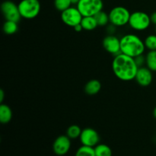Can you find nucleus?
Wrapping results in <instances>:
<instances>
[{
    "instance_id": "nucleus-8",
    "label": "nucleus",
    "mask_w": 156,
    "mask_h": 156,
    "mask_svg": "<svg viewBox=\"0 0 156 156\" xmlns=\"http://www.w3.org/2000/svg\"><path fill=\"white\" fill-rule=\"evenodd\" d=\"M1 10L5 21L18 22L21 20V16L18 9V5L14 2L9 0L3 2L1 5Z\"/></svg>"
},
{
    "instance_id": "nucleus-18",
    "label": "nucleus",
    "mask_w": 156,
    "mask_h": 156,
    "mask_svg": "<svg viewBox=\"0 0 156 156\" xmlns=\"http://www.w3.org/2000/svg\"><path fill=\"white\" fill-rule=\"evenodd\" d=\"M94 148L95 156H112V150L106 144H98Z\"/></svg>"
},
{
    "instance_id": "nucleus-27",
    "label": "nucleus",
    "mask_w": 156,
    "mask_h": 156,
    "mask_svg": "<svg viewBox=\"0 0 156 156\" xmlns=\"http://www.w3.org/2000/svg\"><path fill=\"white\" fill-rule=\"evenodd\" d=\"M73 28H74V30H76V31H77V32H80V31H82V30H83V28H82V24H77V25L75 26Z\"/></svg>"
},
{
    "instance_id": "nucleus-23",
    "label": "nucleus",
    "mask_w": 156,
    "mask_h": 156,
    "mask_svg": "<svg viewBox=\"0 0 156 156\" xmlns=\"http://www.w3.org/2000/svg\"><path fill=\"white\" fill-rule=\"evenodd\" d=\"M146 48L149 50H156V34H149L144 40Z\"/></svg>"
},
{
    "instance_id": "nucleus-2",
    "label": "nucleus",
    "mask_w": 156,
    "mask_h": 156,
    "mask_svg": "<svg viewBox=\"0 0 156 156\" xmlns=\"http://www.w3.org/2000/svg\"><path fill=\"white\" fill-rule=\"evenodd\" d=\"M144 41L135 34H126L120 38L121 53L135 58L143 55L146 50Z\"/></svg>"
},
{
    "instance_id": "nucleus-14",
    "label": "nucleus",
    "mask_w": 156,
    "mask_h": 156,
    "mask_svg": "<svg viewBox=\"0 0 156 156\" xmlns=\"http://www.w3.org/2000/svg\"><path fill=\"white\" fill-rule=\"evenodd\" d=\"M12 111L9 105L2 103L0 105V122L2 124H7L12 119Z\"/></svg>"
},
{
    "instance_id": "nucleus-29",
    "label": "nucleus",
    "mask_w": 156,
    "mask_h": 156,
    "mask_svg": "<svg viewBox=\"0 0 156 156\" xmlns=\"http://www.w3.org/2000/svg\"><path fill=\"white\" fill-rule=\"evenodd\" d=\"M79 1H80V0H71V2H72V4L73 5H78V3L79 2Z\"/></svg>"
},
{
    "instance_id": "nucleus-15",
    "label": "nucleus",
    "mask_w": 156,
    "mask_h": 156,
    "mask_svg": "<svg viewBox=\"0 0 156 156\" xmlns=\"http://www.w3.org/2000/svg\"><path fill=\"white\" fill-rule=\"evenodd\" d=\"M81 24H82L83 30H88V31L94 30L98 26L97 21L94 16L83 17L82 21H81Z\"/></svg>"
},
{
    "instance_id": "nucleus-26",
    "label": "nucleus",
    "mask_w": 156,
    "mask_h": 156,
    "mask_svg": "<svg viewBox=\"0 0 156 156\" xmlns=\"http://www.w3.org/2000/svg\"><path fill=\"white\" fill-rule=\"evenodd\" d=\"M150 18H151V21H152V24L156 25V12H153V13L150 15Z\"/></svg>"
},
{
    "instance_id": "nucleus-30",
    "label": "nucleus",
    "mask_w": 156,
    "mask_h": 156,
    "mask_svg": "<svg viewBox=\"0 0 156 156\" xmlns=\"http://www.w3.org/2000/svg\"><path fill=\"white\" fill-rule=\"evenodd\" d=\"M153 115H154V117H155V118L156 119V107H155V109H154V111H153Z\"/></svg>"
},
{
    "instance_id": "nucleus-11",
    "label": "nucleus",
    "mask_w": 156,
    "mask_h": 156,
    "mask_svg": "<svg viewBox=\"0 0 156 156\" xmlns=\"http://www.w3.org/2000/svg\"><path fill=\"white\" fill-rule=\"evenodd\" d=\"M105 50L114 56L121 53L120 51V39L115 35L108 34L102 41Z\"/></svg>"
},
{
    "instance_id": "nucleus-5",
    "label": "nucleus",
    "mask_w": 156,
    "mask_h": 156,
    "mask_svg": "<svg viewBox=\"0 0 156 156\" xmlns=\"http://www.w3.org/2000/svg\"><path fill=\"white\" fill-rule=\"evenodd\" d=\"M108 15L110 23L117 27H120L129 24L131 13L126 8L123 6H116L110 11Z\"/></svg>"
},
{
    "instance_id": "nucleus-25",
    "label": "nucleus",
    "mask_w": 156,
    "mask_h": 156,
    "mask_svg": "<svg viewBox=\"0 0 156 156\" xmlns=\"http://www.w3.org/2000/svg\"><path fill=\"white\" fill-rule=\"evenodd\" d=\"M107 26H108V27H107V33H108V34L114 35L116 30H117V27L114 26V24H111V23Z\"/></svg>"
},
{
    "instance_id": "nucleus-9",
    "label": "nucleus",
    "mask_w": 156,
    "mask_h": 156,
    "mask_svg": "<svg viewBox=\"0 0 156 156\" xmlns=\"http://www.w3.org/2000/svg\"><path fill=\"white\" fill-rule=\"evenodd\" d=\"M79 140L83 146L95 147L98 144H99L100 136L95 129L88 127L82 129Z\"/></svg>"
},
{
    "instance_id": "nucleus-21",
    "label": "nucleus",
    "mask_w": 156,
    "mask_h": 156,
    "mask_svg": "<svg viewBox=\"0 0 156 156\" xmlns=\"http://www.w3.org/2000/svg\"><path fill=\"white\" fill-rule=\"evenodd\" d=\"M75 156H95L94 148L82 145L77 149Z\"/></svg>"
},
{
    "instance_id": "nucleus-31",
    "label": "nucleus",
    "mask_w": 156,
    "mask_h": 156,
    "mask_svg": "<svg viewBox=\"0 0 156 156\" xmlns=\"http://www.w3.org/2000/svg\"><path fill=\"white\" fill-rule=\"evenodd\" d=\"M155 34H156V25H155Z\"/></svg>"
},
{
    "instance_id": "nucleus-1",
    "label": "nucleus",
    "mask_w": 156,
    "mask_h": 156,
    "mask_svg": "<svg viewBox=\"0 0 156 156\" xmlns=\"http://www.w3.org/2000/svg\"><path fill=\"white\" fill-rule=\"evenodd\" d=\"M139 67L134 58L120 53L112 61V70L114 76L123 82H130L136 78Z\"/></svg>"
},
{
    "instance_id": "nucleus-6",
    "label": "nucleus",
    "mask_w": 156,
    "mask_h": 156,
    "mask_svg": "<svg viewBox=\"0 0 156 156\" xmlns=\"http://www.w3.org/2000/svg\"><path fill=\"white\" fill-rule=\"evenodd\" d=\"M82 16H94L103 10L104 2L102 0H80L76 5Z\"/></svg>"
},
{
    "instance_id": "nucleus-12",
    "label": "nucleus",
    "mask_w": 156,
    "mask_h": 156,
    "mask_svg": "<svg viewBox=\"0 0 156 156\" xmlns=\"http://www.w3.org/2000/svg\"><path fill=\"white\" fill-rule=\"evenodd\" d=\"M135 80L137 83L143 87H147L152 84L153 80L152 71L147 66L140 67L137 70Z\"/></svg>"
},
{
    "instance_id": "nucleus-10",
    "label": "nucleus",
    "mask_w": 156,
    "mask_h": 156,
    "mask_svg": "<svg viewBox=\"0 0 156 156\" xmlns=\"http://www.w3.org/2000/svg\"><path fill=\"white\" fill-rule=\"evenodd\" d=\"M71 148V139L66 135H61L54 140L53 151L56 155H65L69 152Z\"/></svg>"
},
{
    "instance_id": "nucleus-22",
    "label": "nucleus",
    "mask_w": 156,
    "mask_h": 156,
    "mask_svg": "<svg viewBox=\"0 0 156 156\" xmlns=\"http://www.w3.org/2000/svg\"><path fill=\"white\" fill-rule=\"evenodd\" d=\"M73 5L71 0H54V6L56 10L62 12Z\"/></svg>"
},
{
    "instance_id": "nucleus-16",
    "label": "nucleus",
    "mask_w": 156,
    "mask_h": 156,
    "mask_svg": "<svg viewBox=\"0 0 156 156\" xmlns=\"http://www.w3.org/2000/svg\"><path fill=\"white\" fill-rule=\"evenodd\" d=\"M146 65L152 72H156V50H149L146 56Z\"/></svg>"
},
{
    "instance_id": "nucleus-4",
    "label": "nucleus",
    "mask_w": 156,
    "mask_h": 156,
    "mask_svg": "<svg viewBox=\"0 0 156 156\" xmlns=\"http://www.w3.org/2000/svg\"><path fill=\"white\" fill-rule=\"evenodd\" d=\"M152 24L150 15L141 11H136L131 13L129 25L133 30L136 31H144L147 30Z\"/></svg>"
},
{
    "instance_id": "nucleus-3",
    "label": "nucleus",
    "mask_w": 156,
    "mask_h": 156,
    "mask_svg": "<svg viewBox=\"0 0 156 156\" xmlns=\"http://www.w3.org/2000/svg\"><path fill=\"white\" fill-rule=\"evenodd\" d=\"M18 5L21 18L27 20L37 18L41 9L39 0H21Z\"/></svg>"
},
{
    "instance_id": "nucleus-28",
    "label": "nucleus",
    "mask_w": 156,
    "mask_h": 156,
    "mask_svg": "<svg viewBox=\"0 0 156 156\" xmlns=\"http://www.w3.org/2000/svg\"><path fill=\"white\" fill-rule=\"evenodd\" d=\"M4 98H5V93L4 91L2 89L0 90V102L2 103L3 101H4Z\"/></svg>"
},
{
    "instance_id": "nucleus-7",
    "label": "nucleus",
    "mask_w": 156,
    "mask_h": 156,
    "mask_svg": "<svg viewBox=\"0 0 156 156\" xmlns=\"http://www.w3.org/2000/svg\"><path fill=\"white\" fill-rule=\"evenodd\" d=\"M82 18L83 16L76 6H71L61 12V20L69 27H74L77 24H81Z\"/></svg>"
},
{
    "instance_id": "nucleus-20",
    "label": "nucleus",
    "mask_w": 156,
    "mask_h": 156,
    "mask_svg": "<svg viewBox=\"0 0 156 156\" xmlns=\"http://www.w3.org/2000/svg\"><path fill=\"white\" fill-rule=\"evenodd\" d=\"M82 129L78 125H71L66 130V136L71 140H76L80 137Z\"/></svg>"
},
{
    "instance_id": "nucleus-17",
    "label": "nucleus",
    "mask_w": 156,
    "mask_h": 156,
    "mask_svg": "<svg viewBox=\"0 0 156 156\" xmlns=\"http://www.w3.org/2000/svg\"><path fill=\"white\" fill-rule=\"evenodd\" d=\"M3 32L7 35L15 34L18 30V22L13 21H5L3 24Z\"/></svg>"
},
{
    "instance_id": "nucleus-13",
    "label": "nucleus",
    "mask_w": 156,
    "mask_h": 156,
    "mask_svg": "<svg viewBox=\"0 0 156 156\" xmlns=\"http://www.w3.org/2000/svg\"><path fill=\"white\" fill-rule=\"evenodd\" d=\"M101 89V84L97 79H91L88 81L85 86V91L88 95H95Z\"/></svg>"
},
{
    "instance_id": "nucleus-24",
    "label": "nucleus",
    "mask_w": 156,
    "mask_h": 156,
    "mask_svg": "<svg viewBox=\"0 0 156 156\" xmlns=\"http://www.w3.org/2000/svg\"><path fill=\"white\" fill-rule=\"evenodd\" d=\"M134 60H135L137 66L139 68L142 66H144V65H146V56L143 54L136 56L134 58Z\"/></svg>"
},
{
    "instance_id": "nucleus-19",
    "label": "nucleus",
    "mask_w": 156,
    "mask_h": 156,
    "mask_svg": "<svg viewBox=\"0 0 156 156\" xmlns=\"http://www.w3.org/2000/svg\"><path fill=\"white\" fill-rule=\"evenodd\" d=\"M94 18H95L96 21H97L98 24V26L101 27H105V26L108 25L110 24V18H109V15L108 13H106L105 12H104L103 10L101 11L100 12L97 14V15H94Z\"/></svg>"
}]
</instances>
